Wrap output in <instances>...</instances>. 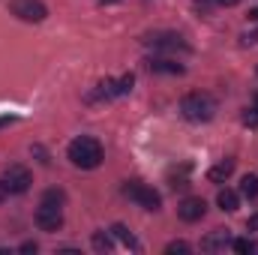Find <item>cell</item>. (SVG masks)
<instances>
[{
	"mask_svg": "<svg viewBox=\"0 0 258 255\" xmlns=\"http://www.w3.org/2000/svg\"><path fill=\"white\" fill-rule=\"evenodd\" d=\"M249 18H255V21H258V9H252V12H249Z\"/></svg>",
	"mask_w": 258,
	"mask_h": 255,
	"instance_id": "obj_25",
	"label": "cell"
},
{
	"mask_svg": "<svg viewBox=\"0 0 258 255\" xmlns=\"http://www.w3.org/2000/svg\"><path fill=\"white\" fill-rule=\"evenodd\" d=\"M231 249H234V252H255V243H252V240H246V237H243V240H231Z\"/></svg>",
	"mask_w": 258,
	"mask_h": 255,
	"instance_id": "obj_18",
	"label": "cell"
},
{
	"mask_svg": "<svg viewBox=\"0 0 258 255\" xmlns=\"http://www.w3.org/2000/svg\"><path fill=\"white\" fill-rule=\"evenodd\" d=\"M66 156H69V162H72L75 168H87V171H90V168H99V165H102L105 150H102V144H99L96 138L81 135V138H75V141L69 144Z\"/></svg>",
	"mask_w": 258,
	"mask_h": 255,
	"instance_id": "obj_1",
	"label": "cell"
},
{
	"mask_svg": "<svg viewBox=\"0 0 258 255\" xmlns=\"http://www.w3.org/2000/svg\"><path fill=\"white\" fill-rule=\"evenodd\" d=\"M144 45H150V48H156V51H189V45L183 42V36L165 33V30L147 33V36H144Z\"/></svg>",
	"mask_w": 258,
	"mask_h": 255,
	"instance_id": "obj_6",
	"label": "cell"
},
{
	"mask_svg": "<svg viewBox=\"0 0 258 255\" xmlns=\"http://www.w3.org/2000/svg\"><path fill=\"white\" fill-rule=\"evenodd\" d=\"M6 195H9V186H6V180H0V204L6 201Z\"/></svg>",
	"mask_w": 258,
	"mask_h": 255,
	"instance_id": "obj_21",
	"label": "cell"
},
{
	"mask_svg": "<svg viewBox=\"0 0 258 255\" xmlns=\"http://www.w3.org/2000/svg\"><path fill=\"white\" fill-rule=\"evenodd\" d=\"M3 180H6L9 192H27V189H30V183H33L30 168H24V165H18V162H15V165H6Z\"/></svg>",
	"mask_w": 258,
	"mask_h": 255,
	"instance_id": "obj_8",
	"label": "cell"
},
{
	"mask_svg": "<svg viewBox=\"0 0 258 255\" xmlns=\"http://www.w3.org/2000/svg\"><path fill=\"white\" fill-rule=\"evenodd\" d=\"M246 228H249V231H255V228H258V216H252V219L246 222Z\"/></svg>",
	"mask_w": 258,
	"mask_h": 255,
	"instance_id": "obj_23",
	"label": "cell"
},
{
	"mask_svg": "<svg viewBox=\"0 0 258 255\" xmlns=\"http://www.w3.org/2000/svg\"><path fill=\"white\" fill-rule=\"evenodd\" d=\"M216 3H219V6H237L240 0H216Z\"/></svg>",
	"mask_w": 258,
	"mask_h": 255,
	"instance_id": "obj_24",
	"label": "cell"
},
{
	"mask_svg": "<svg viewBox=\"0 0 258 255\" xmlns=\"http://www.w3.org/2000/svg\"><path fill=\"white\" fill-rule=\"evenodd\" d=\"M180 114H183L189 123H207V120L216 117V99H213L210 93H201V90L186 93V96L180 99Z\"/></svg>",
	"mask_w": 258,
	"mask_h": 255,
	"instance_id": "obj_2",
	"label": "cell"
},
{
	"mask_svg": "<svg viewBox=\"0 0 258 255\" xmlns=\"http://www.w3.org/2000/svg\"><path fill=\"white\" fill-rule=\"evenodd\" d=\"M132 84H135V75L126 72L123 78H105V81H99V90H96V96H102V99H114V96H126L129 90H132Z\"/></svg>",
	"mask_w": 258,
	"mask_h": 255,
	"instance_id": "obj_7",
	"label": "cell"
},
{
	"mask_svg": "<svg viewBox=\"0 0 258 255\" xmlns=\"http://www.w3.org/2000/svg\"><path fill=\"white\" fill-rule=\"evenodd\" d=\"M111 234H114V237H117V240H120L126 249H135V252H141V243L132 237V231H129L126 225H120V222H117V225H111Z\"/></svg>",
	"mask_w": 258,
	"mask_h": 255,
	"instance_id": "obj_12",
	"label": "cell"
},
{
	"mask_svg": "<svg viewBox=\"0 0 258 255\" xmlns=\"http://www.w3.org/2000/svg\"><path fill=\"white\" fill-rule=\"evenodd\" d=\"M42 201H51V204H60L63 207V201H66V195L60 189H48L45 195H42Z\"/></svg>",
	"mask_w": 258,
	"mask_h": 255,
	"instance_id": "obj_19",
	"label": "cell"
},
{
	"mask_svg": "<svg viewBox=\"0 0 258 255\" xmlns=\"http://www.w3.org/2000/svg\"><path fill=\"white\" fill-rule=\"evenodd\" d=\"M147 66H150L153 72H171V75H180V72H183V66H180V63L165 60V57H150V60H147Z\"/></svg>",
	"mask_w": 258,
	"mask_h": 255,
	"instance_id": "obj_14",
	"label": "cell"
},
{
	"mask_svg": "<svg viewBox=\"0 0 258 255\" xmlns=\"http://www.w3.org/2000/svg\"><path fill=\"white\" fill-rule=\"evenodd\" d=\"M21 252H36V243H33V240H27V243H21Z\"/></svg>",
	"mask_w": 258,
	"mask_h": 255,
	"instance_id": "obj_22",
	"label": "cell"
},
{
	"mask_svg": "<svg viewBox=\"0 0 258 255\" xmlns=\"http://www.w3.org/2000/svg\"><path fill=\"white\" fill-rule=\"evenodd\" d=\"M9 12H12L15 18L27 21V24H39V21H45V15H48V9H45L42 0H9Z\"/></svg>",
	"mask_w": 258,
	"mask_h": 255,
	"instance_id": "obj_5",
	"label": "cell"
},
{
	"mask_svg": "<svg viewBox=\"0 0 258 255\" xmlns=\"http://www.w3.org/2000/svg\"><path fill=\"white\" fill-rule=\"evenodd\" d=\"M243 123L246 126H258V93H255V99H252V114H246Z\"/></svg>",
	"mask_w": 258,
	"mask_h": 255,
	"instance_id": "obj_20",
	"label": "cell"
},
{
	"mask_svg": "<svg viewBox=\"0 0 258 255\" xmlns=\"http://www.w3.org/2000/svg\"><path fill=\"white\" fill-rule=\"evenodd\" d=\"M165 252L168 255H186V252H192V246H189V243H186V240H171V243H168V246H165Z\"/></svg>",
	"mask_w": 258,
	"mask_h": 255,
	"instance_id": "obj_17",
	"label": "cell"
},
{
	"mask_svg": "<svg viewBox=\"0 0 258 255\" xmlns=\"http://www.w3.org/2000/svg\"><path fill=\"white\" fill-rule=\"evenodd\" d=\"M231 171H234V159H225V162L213 165V168L207 171V177H210L213 183H222V180H228V177H231Z\"/></svg>",
	"mask_w": 258,
	"mask_h": 255,
	"instance_id": "obj_13",
	"label": "cell"
},
{
	"mask_svg": "<svg viewBox=\"0 0 258 255\" xmlns=\"http://www.w3.org/2000/svg\"><path fill=\"white\" fill-rule=\"evenodd\" d=\"M33 222H36V228H39V231H48V234L60 231V228H63V210H60V204L42 201V204L36 207V216H33Z\"/></svg>",
	"mask_w": 258,
	"mask_h": 255,
	"instance_id": "obj_4",
	"label": "cell"
},
{
	"mask_svg": "<svg viewBox=\"0 0 258 255\" xmlns=\"http://www.w3.org/2000/svg\"><path fill=\"white\" fill-rule=\"evenodd\" d=\"M204 213H207V201H204V198L189 195V198H183V201L177 204V216H180L183 222H198Z\"/></svg>",
	"mask_w": 258,
	"mask_h": 255,
	"instance_id": "obj_9",
	"label": "cell"
},
{
	"mask_svg": "<svg viewBox=\"0 0 258 255\" xmlns=\"http://www.w3.org/2000/svg\"><path fill=\"white\" fill-rule=\"evenodd\" d=\"M93 249H96V252H111V249H114V240H111L108 234L96 231V234H93Z\"/></svg>",
	"mask_w": 258,
	"mask_h": 255,
	"instance_id": "obj_15",
	"label": "cell"
},
{
	"mask_svg": "<svg viewBox=\"0 0 258 255\" xmlns=\"http://www.w3.org/2000/svg\"><path fill=\"white\" fill-rule=\"evenodd\" d=\"M123 195L132 198L135 204H141L144 210H159V207H162V195L153 189V186L141 183V180H129L126 186H123Z\"/></svg>",
	"mask_w": 258,
	"mask_h": 255,
	"instance_id": "obj_3",
	"label": "cell"
},
{
	"mask_svg": "<svg viewBox=\"0 0 258 255\" xmlns=\"http://www.w3.org/2000/svg\"><path fill=\"white\" fill-rule=\"evenodd\" d=\"M225 246H231V234H228L225 228H213V231L201 240V249H204V252H219V249H225Z\"/></svg>",
	"mask_w": 258,
	"mask_h": 255,
	"instance_id": "obj_10",
	"label": "cell"
},
{
	"mask_svg": "<svg viewBox=\"0 0 258 255\" xmlns=\"http://www.w3.org/2000/svg\"><path fill=\"white\" fill-rule=\"evenodd\" d=\"M216 204H219V210H225V213H234L237 207H240V195L234 189H219V195H216Z\"/></svg>",
	"mask_w": 258,
	"mask_h": 255,
	"instance_id": "obj_11",
	"label": "cell"
},
{
	"mask_svg": "<svg viewBox=\"0 0 258 255\" xmlns=\"http://www.w3.org/2000/svg\"><path fill=\"white\" fill-rule=\"evenodd\" d=\"M240 192H243L246 198H258V177L255 174H246V177L240 180Z\"/></svg>",
	"mask_w": 258,
	"mask_h": 255,
	"instance_id": "obj_16",
	"label": "cell"
}]
</instances>
